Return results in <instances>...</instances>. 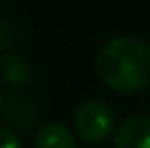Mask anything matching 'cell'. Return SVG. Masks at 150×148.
I'll return each mask as SVG.
<instances>
[{
    "label": "cell",
    "mask_w": 150,
    "mask_h": 148,
    "mask_svg": "<svg viewBox=\"0 0 150 148\" xmlns=\"http://www.w3.org/2000/svg\"><path fill=\"white\" fill-rule=\"evenodd\" d=\"M98 73L112 89L132 93L150 83V47L136 37L108 41L98 55Z\"/></svg>",
    "instance_id": "cell-1"
},
{
    "label": "cell",
    "mask_w": 150,
    "mask_h": 148,
    "mask_svg": "<svg viewBox=\"0 0 150 148\" xmlns=\"http://www.w3.org/2000/svg\"><path fill=\"white\" fill-rule=\"evenodd\" d=\"M35 148H77L73 132L63 124H45L35 136Z\"/></svg>",
    "instance_id": "cell-4"
},
{
    "label": "cell",
    "mask_w": 150,
    "mask_h": 148,
    "mask_svg": "<svg viewBox=\"0 0 150 148\" xmlns=\"http://www.w3.org/2000/svg\"><path fill=\"white\" fill-rule=\"evenodd\" d=\"M0 148H23V144L10 128H0Z\"/></svg>",
    "instance_id": "cell-6"
},
{
    "label": "cell",
    "mask_w": 150,
    "mask_h": 148,
    "mask_svg": "<svg viewBox=\"0 0 150 148\" xmlns=\"http://www.w3.org/2000/svg\"><path fill=\"white\" fill-rule=\"evenodd\" d=\"M0 73L4 77V81L10 85H25L30 81V67L18 55H10V53L2 55L0 57Z\"/></svg>",
    "instance_id": "cell-5"
},
{
    "label": "cell",
    "mask_w": 150,
    "mask_h": 148,
    "mask_svg": "<svg viewBox=\"0 0 150 148\" xmlns=\"http://www.w3.org/2000/svg\"><path fill=\"white\" fill-rule=\"evenodd\" d=\"M114 122H116L114 110L105 101H100V99H91V101L81 103L73 118L77 134L87 142L105 140L114 130Z\"/></svg>",
    "instance_id": "cell-2"
},
{
    "label": "cell",
    "mask_w": 150,
    "mask_h": 148,
    "mask_svg": "<svg viewBox=\"0 0 150 148\" xmlns=\"http://www.w3.org/2000/svg\"><path fill=\"white\" fill-rule=\"evenodd\" d=\"M114 148H150V116H130L114 134Z\"/></svg>",
    "instance_id": "cell-3"
},
{
    "label": "cell",
    "mask_w": 150,
    "mask_h": 148,
    "mask_svg": "<svg viewBox=\"0 0 150 148\" xmlns=\"http://www.w3.org/2000/svg\"><path fill=\"white\" fill-rule=\"evenodd\" d=\"M2 108H4V98H2V89H0V114H2Z\"/></svg>",
    "instance_id": "cell-7"
}]
</instances>
